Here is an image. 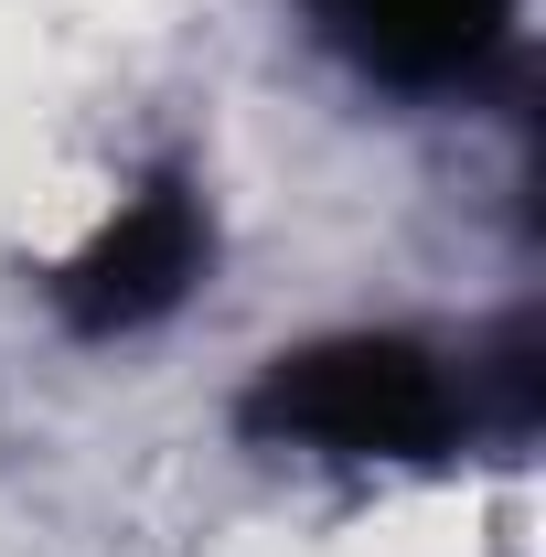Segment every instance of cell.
Instances as JSON below:
<instances>
[{"label": "cell", "mask_w": 546, "mask_h": 557, "mask_svg": "<svg viewBox=\"0 0 546 557\" xmlns=\"http://www.w3.org/2000/svg\"><path fill=\"white\" fill-rule=\"evenodd\" d=\"M247 429L322 461H429L472 429V375H450L429 344L397 333H333L278 354L247 386Z\"/></svg>", "instance_id": "1"}, {"label": "cell", "mask_w": 546, "mask_h": 557, "mask_svg": "<svg viewBox=\"0 0 546 557\" xmlns=\"http://www.w3.org/2000/svg\"><path fill=\"white\" fill-rule=\"evenodd\" d=\"M204 258H214V225H204V205H194V183H150L139 205H119L65 258L54 311H65L75 333H97V344L150 333L161 311H183V289L204 278Z\"/></svg>", "instance_id": "2"}, {"label": "cell", "mask_w": 546, "mask_h": 557, "mask_svg": "<svg viewBox=\"0 0 546 557\" xmlns=\"http://www.w3.org/2000/svg\"><path fill=\"white\" fill-rule=\"evenodd\" d=\"M322 22L343 33V54L364 75H386V86H450V75H472L504 44L514 0H322Z\"/></svg>", "instance_id": "3"}]
</instances>
